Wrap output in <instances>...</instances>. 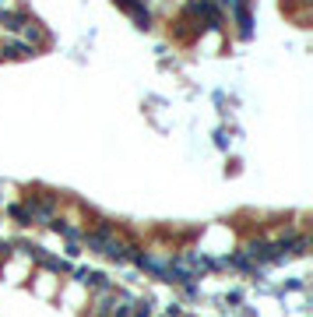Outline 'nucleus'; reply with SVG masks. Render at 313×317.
<instances>
[{
    "mask_svg": "<svg viewBox=\"0 0 313 317\" xmlns=\"http://www.w3.org/2000/svg\"><path fill=\"white\" fill-rule=\"evenodd\" d=\"M215 145H218V148H229V134L218 131V134H215Z\"/></svg>",
    "mask_w": 313,
    "mask_h": 317,
    "instance_id": "obj_6",
    "label": "nucleus"
},
{
    "mask_svg": "<svg viewBox=\"0 0 313 317\" xmlns=\"http://www.w3.org/2000/svg\"><path fill=\"white\" fill-rule=\"evenodd\" d=\"M32 282H35V293H39V296H50V293H53V282H60V279L50 275V271H35Z\"/></svg>",
    "mask_w": 313,
    "mask_h": 317,
    "instance_id": "obj_5",
    "label": "nucleus"
},
{
    "mask_svg": "<svg viewBox=\"0 0 313 317\" xmlns=\"http://www.w3.org/2000/svg\"><path fill=\"white\" fill-rule=\"evenodd\" d=\"M113 4H116V7H123L130 18L138 21V28H148V25H152V14H148V7L141 4V0H113Z\"/></svg>",
    "mask_w": 313,
    "mask_h": 317,
    "instance_id": "obj_2",
    "label": "nucleus"
},
{
    "mask_svg": "<svg viewBox=\"0 0 313 317\" xmlns=\"http://www.w3.org/2000/svg\"><path fill=\"white\" fill-rule=\"evenodd\" d=\"M4 215L18 225V229H28V225H32V219H28V208H25V201L18 198V201H11L7 208H4Z\"/></svg>",
    "mask_w": 313,
    "mask_h": 317,
    "instance_id": "obj_4",
    "label": "nucleus"
},
{
    "mask_svg": "<svg viewBox=\"0 0 313 317\" xmlns=\"http://www.w3.org/2000/svg\"><path fill=\"white\" fill-rule=\"evenodd\" d=\"M28 21H32V18H28L25 11H0V25H4L7 32H14V36H21V28Z\"/></svg>",
    "mask_w": 313,
    "mask_h": 317,
    "instance_id": "obj_3",
    "label": "nucleus"
},
{
    "mask_svg": "<svg viewBox=\"0 0 313 317\" xmlns=\"http://www.w3.org/2000/svg\"><path fill=\"white\" fill-rule=\"evenodd\" d=\"M28 56H35V50L28 46V42H21V39H4L0 42V60H28Z\"/></svg>",
    "mask_w": 313,
    "mask_h": 317,
    "instance_id": "obj_1",
    "label": "nucleus"
}]
</instances>
